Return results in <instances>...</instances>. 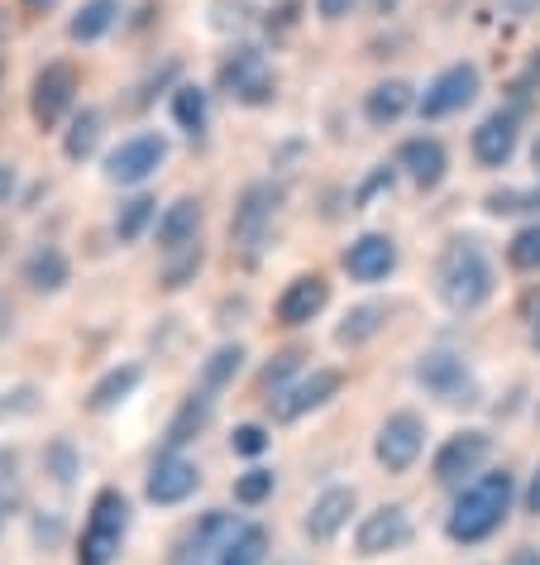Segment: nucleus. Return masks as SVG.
Masks as SVG:
<instances>
[{
	"label": "nucleus",
	"mask_w": 540,
	"mask_h": 565,
	"mask_svg": "<svg viewBox=\"0 0 540 565\" xmlns=\"http://www.w3.org/2000/svg\"><path fill=\"white\" fill-rule=\"evenodd\" d=\"M507 508H511V475L507 470L483 475V479H474V484L460 493V503H454L450 536H454V542H464V546L483 542V536H493L497 527H503Z\"/></svg>",
	"instance_id": "1"
},
{
	"label": "nucleus",
	"mask_w": 540,
	"mask_h": 565,
	"mask_svg": "<svg viewBox=\"0 0 540 565\" xmlns=\"http://www.w3.org/2000/svg\"><path fill=\"white\" fill-rule=\"evenodd\" d=\"M493 292V268L483 259V249L474 239H454V245L440 254V298H445L454 312H474L478 302H488Z\"/></svg>",
	"instance_id": "2"
},
{
	"label": "nucleus",
	"mask_w": 540,
	"mask_h": 565,
	"mask_svg": "<svg viewBox=\"0 0 540 565\" xmlns=\"http://www.w3.org/2000/svg\"><path fill=\"white\" fill-rule=\"evenodd\" d=\"M125 527H130V503H125V493H116V489L96 493L91 522H87V532H82L77 565H110L125 542Z\"/></svg>",
	"instance_id": "3"
},
{
	"label": "nucleus",
	"mask_w": 540,
	"mask_h": 565,
	"mask_svg": "<svg viewBox=\"0 0 540 565\" xmlns=\"http://www.w3.org/2000/svg\"><path fill=\"white\" fill-rule=\"evenodd\" d=\"M220 87L245 106H263L273 96V67H268L259 49H235L220 67Z\"/></svg>",
	"instance_id": "4"
},
{
	"label": "nucleus",
	"mask_w": 540,
	"mask_h": 565,
	"mask_svg": "<svg viewBox=\"0 0 540 565\" xmlns=\"http://www.w3.org/2000/svg\"><path fill=\"white\" fill-rule=\"evenodd\" d=\"M421 441H425V427H421L417 413L388 417V422H382V431H378V465H382V470H392V475L411 470L417 456H421Z\"/></svg>",
	"instance_id": "5"
},
{
	"label": "nucleus",
	"mask_w": 540,
	"mask_h": 565,
	"mask_svg": "<svg viewBox=\"0 0 540 565\" xmlns=\"http://www.w3.org/2000/svg\"><path fill=\"white\" fill-rule=\"evenodd\" d=\"M478 96V67L474 63H460V67H445L431 87H425L421 96V116L425 120H440V116H450V110H460L468 106Z\"/></svg>",
	"instance_id": "6"
},
{
	"label": "nucleus",
	"mask_w": 540,
	"mask_h": 565,
	"mask_svg": "<svg viewBox=\"0 0 540 565\" xmlns=\"http://www.w3.org/2000/svg\"><path fill=\"white\" fill-rule=\"evenodd\" d=\"M73 92H77V73L73 63H48L44 73L34 77V120L44 125V130H53L67 106H73Z\"/></svg>",
	"instance_id": "7"
},
{
	"label": "nucleus",
	"mask_w": 540,
	"mask_h": 565,
	"mask_svg": "<svg viewBox=\"0 0 540 565\" xmlns=\"http://www.w3.org/2000/svg\"><path fill=\"white\" fill-rule=\"evenodd\" d=\"M163 139L159 135H134V139H125V145L106 159V178L110 182H144L153 168L163 163Z\"/></svg>",
	"instance_id": "8"
},
{
	"label": "nucleus",
	"mask_w": 540,
	"mask_h": 565,
	"mask_svg": "<svg viewBox=\"0 0 540 565\" xmlns=\"http://www.w3.org/2000/svg\"><path fill=\"white\" fill-rule=\"evenodd\" d=\"M483 460H488V436H483V431H460V436H450V441L440 446L435 479H440V484H460V479L474 475Z\"/></svg>",
	"instance_id": "9"
},
{
	"label": "nucleus",
	"mask_w": 540,
	"mask_h": 565,
	"mask_svg": "<svg viewBox=\"0 0 540 565\" xmlns=\"http://www.w3.org/2000/svg\"><path fill=\"white\" fill-rule=\"evenodd\" d=\"M407 536H411V522H407L402 508H378V513H368L359 522V551L364 556H382V551L407 546Z\"/></svg>",
	"instance_id": "10"
},
{
	"label": "nucleus",
	"mask_w": 540,
	"mask_h": 565,
	"mask_svg": "<svg viewBox=\"0 0 540 565\" xmlns=\"http://www.w3.org/2000/svg\"><path fill=\"white\" fill-rule=\"evenodd\" d=\"M517 149V110H497L474 130V159L488 168H503Z\"/></svg>",
	"instance_id": "11"
},
{
	"label": "nucleus",
	"mask_w": 540,
	"mask_h": 565,
	"mask_svg": "<svg viewBox=\"0 0 540 565\" xmlns=\"http://www.w3.org/2000/svg\"><path fill=\"white\" fill-rule=\"evenodd\" d=\"M235 518H225V513H206L202 522H196V532L187 536V551H182V565H206V561H216L220 565V551L235 542Z\"/></svg>",
	"instance_id": "12"
},
{
	"label": "nucleus",
	"mask_w": 540,
	"mask_h": 565,
	"mask_svg": "<svg viewBox=\"0 0 540 565\" xmlns=\"http://www.w3.org/2000/svg\"><path fill=\"white\" fill-rule=\"evenodd\" d=\"M392 264H397V245L388 235H364V239H354V245L345 249V268L354 278H364V282L388 278Z\"/></svg>",
	"instance_id": "13"
},
{
	"label": "nucleus",
	"mask_w": 540,
	"mask_h": 565,
	"mask_svg": "<svg viewBox=\"0 0 540 565\" xmlns=\"http://www.w3.org/2000/svg\"><path fill=\"white\" fill-rule=\"evenodd\" d=\"M196 479H202V475H196L192 460L163 456L159 465H153V475H149V499L153 503H182L196 489Z\"/></svg>",
	"instance_id": "14"
},
{
	"label": "nucleus",
	"mask_w": 540,
	"mask_h": 565,
	"mask_svg": "<svg viewBox=\"0 0 540 565\" xmlns=\"http://www.w3.org/2000/svg\"><path fill=\"white\" fill-rule=\"evenodd\" d=\"M335 393H339V370H316L311 379H302L296 388L282 393V398H278V417L292 422V417L311 413V407H321L325 398H335Z\"/></svg>",
	"instance_id": "15"
},
{
	"label": "nucleus",
	"mask_w": 540,
	"mask_h": 565,
	"mask_svg": "<svg viewBox=\"0 0 540 565\" xmlns=\"http://www.w3.org/2000/svg\"><path fill=\"white\" fill-rule=\"evenodd\" d=\"M325 298H331V288H325V278H296L288 282V292L278 298V321H288V327H302V321H311L325 307Z\"/></svg>",
	"instance_id": "16"
},
{
	"label": "nucleus",
	"mask_w": 540,
	"mask_h": 565,
	"mask_svg": "<svg viewBox=\"0 0 540 565\" xmlns=\"http://www.w3.org/2000/svg\"><path fill=\"white\" fill-rule=\"evenodd\" d=\"M349 513H354V489H325L306 513V532L316 536V542H331V536L349 522Z\"/></svg>",
	"instance_id": "17"
},
{
	"label": "nucleus",
	"mask_w": 540,
	"mask_h": 565,
	"mask_svg": "<svg viewBox=\"0 0 540 565\" xmlns=\"http://www.w3.org/2000/svg\"><path fill=\"white\" fill-rule=\"evenodd\" d=\"M397 163L407 168L417 188H435V182L445 178V149H440L435 139H411V145H402Z\"/></svg>",
	"instance_id": "18"
},
{
	"label": "nucleus",
	"mask_w": 540,
	"mask_h": 565,
	"mask_svg": "<svg viewBox=\"0 0 540 565\" xmlns=\"http://www.w3.org/2000/svg\"><path fill=\"white\" fill-rule=\"evenodd\" d=\"M196 231H202V206L196 202H173L159 221V245L163 249H187L196 245Z\"/></svg>",
	"instance_id": "19"
},
{
	"label": "nucleus",
	"mask_w": 540,
	"mask_h": 565,
	"mask_svg": "<svg viewBox=\"0 0 540 565\" xmlns=\"http://www.w3.org/2000/svg\"><path fill=\"white\" fill-rule=\"evenodd\" d=\"M417 379H421L425 388H435L440 398H450V403H454V393L468 384L464 360H454V355H425V360H421V370H417Z\"/></svg>",
	"instance_id": "20"
},
{
	"label": "nucleus",
	"mask_w": 540,
	"mask_h": 565,
	"mask_svg": "<svg viewBox=\"0 0 540 565\" xmlns=\"http://www.w3.org/2000/svg\"><path fill=\"white\" fill-rule=\"evenodd\" d=\"M116 15H120L116 0H87V6L77 10V20L67 24V34H73L77 44H91V39H101L110 24H116Z\"/></svg>",
	"instance_id": "21"
},
{
	"label": "nucleus",
	"mask_w": 540,
	"mask_h": 565,
	"mask_svg": "<svg viewBox=\"0 0 540 565\" xmlns=\"http://www.w3.org/2000/svg\"><path fill=\"white\" fill-rule=\"evenodd\" d=\"M407 106H411V87H407V82H382V87H374V92H368V102H364V110H368V120H374V125H392Z\"/></svg>",
	"instance_id": "22"
},
{
	"label": "nucleus",
	"mask_w": 540,
	"mask_h": 565,
	"mask_svg": "<svg viewBox=\"0 0 540 565\" xmlns=\"http://www.w3.org/2000/svg\"><path fill=\"white\" fill-rule=\"evenodd\" d=\"M134 384H139V364H125V370H110V374L101 379V384L91 388L87 407H91V413H106V407H116L120 398H130Z\"/></svg>",
	"instance_id": "23"
},
{
	"label": "nucleus",
	"mask_w": 540,
	"mask_h": 565,
	"mask_svg": "<svg viewBox=\"0 0 540 565\" xmlns=\"http://www.w3.org/2000/svg\"><path fill=\"white\" fill-rule=\"evenodd\" d=\"M273 216V192L268 188H253L245 196V206H239V216H235V239H253L263 231V221Z\"/></svg>",
	"instance_id": "24"
},
{
	"label": "nucleus",
	"mask_w": 540,
	"mask_h": 565,
	"mask_svg": "<svg viewBox=\"0 0 540 565\" xmlns=\"http://www.w3.org/2000/svg\"><path fill=\"white\" fill-rule=\"evenodd\" d=\"M24 278H30L39 292H53V288H63L67 282V259L58 249H39L30 259V268H24Z\"/></svg>",
	"instance_id": "25"
},
{
	"label": "nucleus",
	"mask_w": 540,
	"mask_h": 565,
	"mask_svg": "<svg viewBox=\"0 0 540 565\" xmlns=\"http://www.w3.org/2000/svg\"><path fill=\"white\" fill-rule=\"evenodd\" d=\"M263 546H268L263 527H239L235 542L220 551V565H259L263 561Z\"/></svg>",
	"instance_id": "26"
},
{
	"label": "nucleus",
	"mask_w": 540,
	"mask_h": 565,
	"mask_svg": "<svg viewBox=\"0 0 540 565\" xmlns=\"http://www.w3.org/2000/svg\"><path fill=\"white\" fill-rule=\"evenodd\" d=\"M206 417H210V398H192V403L177 413L173 427H168V450H177L182 441H192V436L206 427Z\"/></svg>",
	"instance_id": "27"
},
{
	"label": "nucleus",
	"mask_w": 540,
	"mask_h": 565,
	"mask_svg": "<svg viewBox=\"0 0 540 565\" xmlns=\"http://www.w3.org/2000/svg\"><path fill=\"white\" fill-rule=\"evenodd\" d=\"M173 116H177L182 130L202 135V130H206V92H196V87H177V96H173Z\"/></svg>",
	"instance_id": "28"
},
{
	"label": "nucleus",
	"mask_w": 540,
	"mask_h": 565,
	"mask_svg": "<svg viewBox=\"0 0 540 565\" xmlns=\"http://www.w3.org/2000/svg\"><path fill=\"white\" fill-rule=\"evenodd\" d=\"M96 139H101V116H96V110H82L73 120V130H67V159H87L96 149Z\"/></svg>",
	"instance_id": "29"
},
{
	"label": "nucleus",
	"mask_w": 540,
	"mask_h": 565,
	"mask_svg": "<svg viewBox=\"0 0 540 565\" xmlns=\"http://www.w3.org/2000/svg\"><path fill=\"white\" fill-rule=\"evenodd\" d=\"M153 221V196H134V202H125L120 206V216H116V235L130 245V239L144 235V225Z\"/></svg>",
	"instance_id": "30"
},
{
	"label": "nucleus",
	"mask_w": 540,
	"mask_h": 565,
	"mask_svg": "<svg viewBox=\"0 0 540 565\" xmlns=\"http://www.w3.org/2000/svg\"><path fill=\"white\" fill-rule=\"evenodd\" d=\"M378 327H382V307H354L345 327H339V345H364Z\"/></svg>",
	"instance_id": "31"
},
{
	"label": "nucleus",
	"mask_w": 540,
	"mask_h": 565,
	"mask_svg": "<svg viewBox=\"0 0 540 565\" xmlns=\"http://www.w3.org/2000/svg\"><path fill=\"white\" fill-rule=\"evenodd\" d=\"M507 259H511V268H526V274H531V268H540V221L526 225V231L511 239V245H507Z\"/></svg>",
	"instance_id": "32"
},
{
	"label": "nucleus",
	"mask_w": 540,
	"mask_h": 565,
	"mask_svg": "<svg viewBox=\"0 0 540 565\" xmlns=\"http://www.w3.org/2000/svg\"><path fill=\"white\" fill-rule=\"evenodd\" d=\"M239 364H245V350L239 345H225V350H216V355H210V364H206V384L210 388H220V384H230V379L239 374Z\"/></svg>",
	"instance_id": "33"
},
{
	"label": "nucleus",
	"mask_w": 540,
	"mask_h": 565,
	"mask_svg": "<svg viewBox=\"0 0 540 565\" xmlns=\"http://www.w3.org/2000/svg\"><path fill=\"white\" fill-rule=\"evenodd\" d=\"M268 493H273V475L268 470H249V475L235 479V499L239 503H263Z\"/></svg>",
	"instance_id": "34"
},
{
	"label": "nucleus",
	"mask_w": 540,
	"mask_h": 565,
	"mask_svg": "<svg viewBox=\"0 0 540 565\" xmlns=\"http://www.w3.org/2000/svg\"><path fill=\"white\" fill-rule=\"evenodd\" d=\"M263 446H268L263 427H239L235 431V450H239V456H263Z\"/></svg>",
	"instance_id": "35"
},
{
	"label": "nucleus",
	"mask_w": 540,
	"mask_h": 565,
	"mask_svg": "<svg viewBox=\"0 0 540 565\" xmlns=\"http://www.w3.org/2000/svg\"><path fill=\"white\" fill-rule=\"evenodd\" d=\"M296 364H302V355H292V350H288V355H278V364H268L263 384H268V388H278V384H282V379H288V374L296 370Z\"/></svg>",
	"instance_id": "36"
},
{
	"label": "nucleus",
	"mask_w": 540,
	"mask_h": 565,
	"mask_svg": "<svg viewBox=\"0 0 540 565\" xmlns=\"http://www.w3.org/2000/svg\"><path fill=\"white\" fill-rule=\"evenodd\" d=\"M349 6H354V0H316V10H321L325 20H345Z\"/></svg>",
	"instance_id": "37"
},
{
	"label": "nucleus",
	"mask_w": 540,
	"mask_h": 565,
	"mask_svg": "<svg viewBox=\"0 0 540 565\" xmlns=\"http://www.w3.org/2000/svg\"><path fill=\"white\" fill-rule=\"evenodd\" d=\"M48 456H53V465H58V479L67 484V479H73V456H67V446H53Z\"/></svg>",
	"instance_id": "38"
},
{
	"label": "nucleus",
	"mask_w": 540,
	"mask_h": 565,
	"mask_svg": "<svg viewBox=\"0 0 540 565\" xmlns=\"http://www.w3.org/2000/svg\"><path fill=\"white\" fill-rule=\"evenodd\" d=\"M526 513H540V470L531 475V489H526Z\"/></svg>",
	"instance_id": "39"
},
{
	"label": "nucleus",
	"mask_w": 540,
	"mask_h": 565,
	"mask_svg": "<svg viewBox=\"0 0 540 565\" xmlns=\"http://www.w3.org/2000/svg\"><path fill=\"white\" fill-rule=\"evenodd\" d=\"M507 565H540V551H536V546H521V551H517V556H511Z\"/></svg>",
	"instance_id": "40"
},
{
	"label": "nucleus",
	"mask_w": 540,
	"mask_h": 565,
	"mask_svg": "<svg viewBox=\"0 0 540 565\" xmlns=\"http://www.w3.org/2000/svg\"><path fill=\"white\" fill-rule=\"evenodd\" d=\"M507 6H511V10H517V15H531V10L540 6V0H507Z\"/></svg>",
	"instance_id": "41"
},
{
	"label": "nucleus",
	"mask_w": 540,
	"mask_h": 565,
	"mask_svg": "<svg viewBox=\"0 0 540 565\" xmlns=\"http://www.w3.org/2000/svg\"><path fill=\"white\" fill-rule=\"evenodd\" d=\"M10 188H15V173H10V168H0V196H10Z\"/></svg>",
	"instance_id": "42"
},
{
	"label": "nucleus",
	"mask_w": 540,
	"mask_h": 565,
	"mask_svg": "<svg viewBox=\"0 0 540 565\" xmlns=\"http://www.w3.org/2000/svg\"><path fill=\"white\" fill-rule=\"evenodd\" d=\"M24 6H34V10H44V6H53V0H24Z\"/></svg>",
	"instance_id": "43"
},
{
	"label": "nucleus",
	"mask_w": 540,
	"mask_h": 565,
	"mask_svg": "<svg viewBox=\"0 0 540 565\" xmlns=\"http://www.w3.org/2000/svg\"><path fill=\"white\" fill-rule=\"evenodd\" d=\"M531 77H540V53H536V63H531Z\"/></svg>",
	"instance_id": "44"
},
{
	"label": "nucleus",
	"mask_w": 540,
	"mask_h": 565,
	"mask_svg": "<svg viewBox=\"0 0 540 565\" xmlns=\"http://www.w3.org/2000/svg\"><path fill=\"white\" fill-rule=\"evenodd\" d=\"M531 341H536V350H540V327H536V335H531Z\"/></svg>",
	"instance_id": "45"
},
{
	"label": "nucleus",
	"mask_w": 540,
	"mask_h": 565,
	"mask_svg": "<svg viewBox=\"0 0 540 565\" xmlns=\"http://www.w3.org/2000/svg\"><path fill=\"white\" fill-rule=\"evenodd\" d=\"M0 34H6V15H0Z\"/></svg>",
	"instance_id": "46"
},
{
	"label": "nucleus",
	"mask_w": 540,
	"mask_h": 565,
	"mask_svg": "<svg viewBox=\"0 0 540 565\" xmlns=\"http://www.w3.org/2000/svg\"><path fill=\"white\" fill-rule=\"evenodd\" d=\"M0 249H6V231H0Z\"/></svg>",
	"instance_id": "47"
}]
</instances>
